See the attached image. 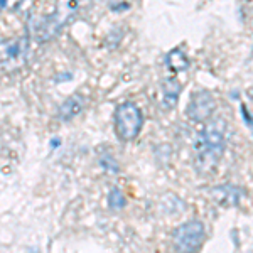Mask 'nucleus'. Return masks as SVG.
I'll return each instance as SVG.
<instances>
[{"instance_id": "f257e3e1", "label": "nucleus", "mask_w": 253, "mask_h": 253, "mask_svg": "<svg viewBox=\"0 0 253 253\" xmlns=\"http://www.w3.org/2000/svg\"><path fill=\"white\" fill-rule=\"evenodd\" d=\"M226 120L213 118L205 125L194 140V164L199 170H210L218 166L226 149Z\"/></svg>"}, {"instance_id": "f03ea898", "label": "nucleus", "mask_w": 253, "mask_h": 253, "mask_svg": "<svg viewBox=\"0 0 253 253\" xmlns=\"http://www.w3.org/2000/svg\"><path fill=\"white\" fill-rule=\"evenodd\" d=\"M115 132L120 140L128 142L133 140L142 130L144 117L140 108L132 101H124L115 110Z\"/></svg>"}, {"instance_id": "7ed1b4c3", "label": "nucleus", "mask_w": 253, "mask_h": 253, "mask_svg": "<svg viewBox=\"0 0 253 253\" xmlns=\"http://www.w3.org/2000/svg\"><path fill=\"white\" fill-rule=\"evenodd\" d=\"M76 7H78V3L76 2L59 3L51 15L42 17L34 24V27H32L34 39L38 41V42H46V41L54 38V36L64 27V24L68 22L69 15L76 10Z\"/></svg>"}, {"instance_id": "20e7f679", "label": "nucleus", "mask_w": 253, "mask_h": 253, "mask_svg": "<svg viewBox=\"0 0 253 253\" xmlns=\"http://www.w3.org/2000/svg\"><path fill=\"white\" fill-rule=\"evenodd\" d=\"M206 238L205 224L199 219L182 223L172 233V245L177 253H196Z\"/></svg>"}, {"instance_id": "39448f33", "label": "nucleus", "mask_w": 253, "mask_h": 253, "mask_svg": "<svg viewBox=\"0 0 253 253\" xmlns=\"http://www.w3.org/2000/svg\"><path fill=\"white\" fill-rule=\"evenodd\" d=\"M216 110V100L208 89L194 91L186 108V115L193 122H206Z\"/></svg>"}, {"instance_id": "423d86ee", "label": "nucleus", "mask_w": 253, "mask_h": 253, "mask_svg": "<svg viewBox=\"0 0 253 253\" xmlns=\"http://www.w3.org/2000/svg\"><path fill=\"white\" fill-rule=\"evenodd\" d=\"M210 193L219 206H238L240 198L243 196V191L233 184L216 186L210 191Z\"/></svg>"}, {"instance_id": "0eeeda50", "label": "nucleus", "mask_w": 253, "mask_h": 253, "mask_svg": "<svg viewBox=\"0 0 253 253\" xmlns=\"http://www.w3.org/2000/svg\"><path fill=\"white\" fill-rule=\"evenodd\" d=\"M27 49H29V42L27 39H19V41H3L2 42V59L7 64L10 61H20V58H26Z\"/></svg>"}, {"instance_id": "6e6552de", "label": "nucleus", "mask_w": 253, "mask_h": 253, "mask_svg": "<svg viewBox=\"0 0 253 253\" xmlns=\"http://www.w3.org/2000/svg\"><path fill=\"white\" fill-rule=\"evenodd\" d=\"M83 107H84V98L81 95H71L69 98H66L64 103L59 107L58 117L63 122H68V120H71L73 117L78 115L81 110H83Z\"/></svg>"}, {"instance_id": "1a4fd4ad", "label": "nucleus", "mask_w": 253, "mask_h": 253, "mask_svg": "<svg viewBox=\"0 0 253 253\" xmlns=\"http://www.w3.org/2000/svg\"><path fill=\"white\" fill-rule=\"evenodd\" d=\"M181 89H182V84L179 83L177 78L164 80V98H162V105H164L166 110H170L177 105Z\"/></svg>"}, {"instance_id": "9d476101", "label": "nucleus", "mask_w": 253, "mask_h": 253, "mask_svg": "<svg viewBox=\"0 0 253 253\" xmlns=\"http://www.w3.org/2000/svg\"><path fill=\"white\" fill-rule=\"evenodd\" d=\"M166 64L170 71L174 73H181V71H187L189 69L191 61L186 56V52L182 51L181 47H174L172 51L167 52L166 56Z\"/></svg>"}, {"instance_id": "9b49d317", "label": "nucleus", "mask_w": 253, "mask_h": 253, "mask_svg": "<svg viewBox=\"0 0 253 253\" xmlns=\"http://www.w3.org/2000/svg\"><path fill=\"white\" fill-rule=\"evenodd\" d=\"M107 201H108V206L112 208V210H115V211L124 210V208L126 206V198H125V194L122 193V191L118 189V187H115V186H113L112 189H110Z\"/></svg>"}, {"instance_id": "f8f14e48", "label": "nucleus", "mask_w": 253, "mask_h": 253, "mask_svg": "<svg viewBox=\"0 0 253 253\" xmlns=\"http://www.w3.org/2000/svg\"><path fill=\"white\" fill-rule=\"evenodd\" d=\"M100 166L103 167L105 170H108V172H118V166H117V162L113 161L110 156H105V157H101L100 159Z\"/></svg>"}, {"instance_id": "ddd939ff", "label": "nucleus", "mask_w": 253, "mask_h": 253, "mask_svg": "<svg viewBox=\"0 0 253 253\" xmlns=\"http://www.w3.org/2000/svg\"><path fill=\"white\" fill-rule=\"evenodd\" d=\"M113 10H122V9H128V3H120V5H112Z\"/></svg>"}, {"instance_id": "4468645a", "label": "nucleus", "mask_w": 253, "mask_h": 253, "mask_svg": "<svg viewBox=\"0 0 253 253\" xmlns=\"http://www.w3.org/2000/svg\"><path fill=\"white\" fill-rule=\"evenodd\" d=\"M29 253H39V252H38V248H31Z\"/></svg>"}]
</instances>
